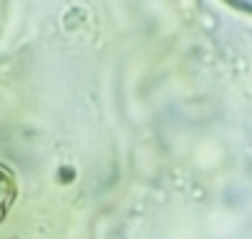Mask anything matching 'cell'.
<instances>
[{
    "label": "cell",
    "mask_w": 252,
    "mask_h": 239,
    "mask_svg": "<svg viewBox=\"0 0 252 239\" xmlns=\"http://www.w3.org/2000/svg\"><path fill=\"white\" fill-rule=\"evenodd\" d=\"M13 194H15V186H13L10 174L0 169V219H3V214L13 204Z\"/></svg>",
    "instance_id": "cell-1"
}]
</instances>
